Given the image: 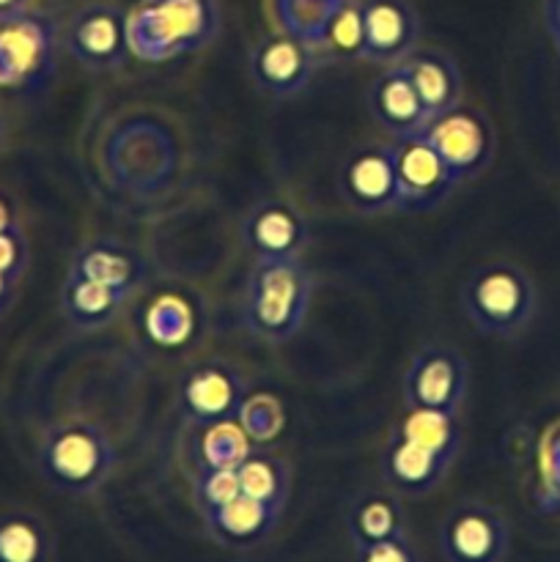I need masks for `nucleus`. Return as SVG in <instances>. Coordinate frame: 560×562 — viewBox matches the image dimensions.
<instances>
[{
  "mask_svg": "<svg viewBox=\"0 0 560 562\" xmlns=\"http://www.w3.org/2000/svg\"><path fill=\"white\" fill-rule=\"evenodd\" d=\"M313 272L302 258H253L239 296L245 333L264 344H285L305 324Z\"/></svg>",
  "mask_w": 560,
  "mask_h": 562,
  "instance_id": "1",
  "label": "nucleus"
},
{
  "mask_svg": "<svg viewBox=\"0 0 560 562\" xmlns=\"http://www.w3.org/2000/svg\"><path fill=\"white\" fill-rule=\"evenodd\" d=\"M223 14L217 0H137L126 11L132 58L165 64L217 42Z\"/></svg>",
  "mask_w": 560,
  "mask_h": 562,
  "instance_id": "2",
  "label": "nucleus"
},
{
  "mask_svg": "<svg viewBox=\"0 0 560 562\" xmlns=\"http://www.w3.org/2000/svg\"><path fill=\"white\" fill-rule=\"evenodd\" d=\"M115 445L99 423L66 420L55 423L38 437L36 464L38 477L49 488L69 497H91L115 470Z\"/></svg>",
  "mask_w": 560,
  "mask_h": 562,
  "instance_id": "3",
  "label": "nucleus"
},
{
  "mask_svg": "<svg viewBox=\"0 0 560 562\" xmlns=\"http://www.w3.org/2000/svg\"><path fill=\"white\" fill-rule=\"evenodd\" d=\"M461 311L472 329L486 338H522L538 311L536 280L522 263L494 258L467 274L461 285Z\"/></svg>",
  "mask_w": 560,
  "mask_h": 562,
  "instance_id": "4",
  "label": "nucleus"
},
{
  "mask_svg": "<svg viewBox=\"0 0 560 562\" xmlns=\"http://www.w3.org/2000/svg\"><path fill=\"white\" fill-rule=\"evenodd\" d=\"M60 49V25L44 11L0 22V88L16 93L42 91L55 75Z\"/></svg>",
  "mask_w": 560,
  "mask_h": 562,
  "instance_id": "5",
  "label": "nucleus"
},
{
  "mask_svg": "<svg viewBox=\"0 0 560 562\" xmlns=\"http://www.w3.org/2000/svg\"><path fill=\"white\" fill-rule=\"evenodd\" d=\"M459 184L486 173L497 157V126L478 104H464L437 115L421 132Z\"/></svg>",
  "mask_w": 560,
  "mask_h": 562,
  "instance_id": "6",
  "label": "nucleus"
},
{
  "mask_svg": "<svg viewBox=\"0 0 560 562\" xmlns=\"http://www.w3.org/2000/svg\"><path fill=\"white\" fill-rule=\"evenodd\" d=\"M60 47L86 71H119L132 58L126 9L113 0H91L71 11L60 27Z\"/></svg>",
  "mask_w": 560,
  "mask_h": 562,
  "instance_id": "7",
  "label": "nucleus"
},
{
  "mask_svg": "<svg viewBox=\"0 0 560 562\" xmlns=\"http://www.w3.org/2000/svg\"><path fill=\"white\" fill-rule=\"evenodd\" d=\"M470 393V362L459 349L428 344L412 355L401 379V398L406 409H434L461 415Z\"/></svg>",
  "mask_w": 560,
  "mask_h": 562,
  "instance_id": "8",
  "label": "nucleus"
},
{
  "mask_svg": "<svg viewBox=\"0 0 560 562\" xmlns=\"http://www.w3.org/2000/svg\"><path fill=\"white\" fill-rule=\"evenodd\" d=\"M437 541L445 562H505L511 527L497 505L461 499L445 514Z\"/></svg>",
  "mask_w": 560,
  "mask_h": 562,
  "instance_id": "9",
  "label": "nucleus"
},
{
  "mask_svg": "<svg viewBox=\"0 0 560 562\" xmlns=\"http://www.w3.org/2000/svg\"><path fill=\"white\" fill-rule=\"evenodd\" d=\"M338 192L346 206L362 217L399 214L393 143H371V146L355 148L338 170Z\"/></svg>",
  "mask_w": 560,
  "mask_h": 562,
  "instance_id": "10",
  "label": "nucleus"
},
{
  "mask_svg": "<svg viewBox=\"0 0 560 562\" xmlns=\"http://www.w3.org/2000/svg\"><path fill=\"white\" fill-rule=\"evenodd\" d=\"M318 58L311 44L289 33H267L247 53V69L258 91L272 99H294L311 86Z\"/></svg>",
  "mask_w": 560,
  "mask_h": 562,
  "instance_id": "11",
  "label": "nucleus"
},
{
  "mask_svg": "<svg viewBox=\"0 0 560 562\" xmlns=\"http://www.w3.org/2000/svg\"><path fill=\"white\" fill-rule=\"evenodd\" d=\"M395 181H399V214H421L439 209L456 192L459 181L423 135L393 140Z\"/></svg>",
  "mask_w": 560,
  "mask_h": 562,
  "instance_id": "12",
  "label": "nucleus"
},
{
  "mask_svg": "<svg viewBox=\"0 0 560 562\" xmlns=\"http://www.w3.org/2000/svg\"><path fill=\"white\" fill-rule=\"evenodd\" d=\"M247 393L250 387L239 368L225 360H206L181 379V412L192 426H212L236 417Z\"/></svg>",
  "mask_w": 560,
  "mask_h": 562,
  "instance_id": "13",
  "label": "nucleus"
},
{
  "mask_svg": "<svg viewBox=\"0 0 560 562\" xmlns=\"http://www.w3.org/2000/svg\"><path fill=\"white\" fill-rule=\"evenodd\" d=\"M362 53L373 66L401 64L421 47V14L410 0H360Z\"/></svg>",
  "mask_w": 560,
  "mask_h": 562,
  "instance_id": "14",
  "label": "nucleus"
},
{
  "mask_svg": "<svg viewBox=\"0 0 560 562\" xmlns=\"http://www.w3.org/2000/svg\"><path fill=\"white\" fill-rule=\"evenodd\" d=\"M242 245L253 258H302L311 228L300 206L285 198H264L242 220Z\"/></svg>",
  "mask_w": 560,
  "mask_h": 562,
  "instance_id": "15",
  "label": "nucleus"
},
{
  "mask_svg": "<svg viewBox=\"0 0 560 562\" xmlns=\"http://www.w3.org/2000/svg\"><path fill=\"white\" fill-rule=\"evenodd\" d=\"M450 470H453L450 461L412 442L395 428L390 431L382 456H379V472H382L384 486H390V492H395L399 497H426L434 488L443 486Z\"/></svg>",
  "mask_w": 560,
  "mask_h": 562,
  "instance_id": "16",
  "label": "nucleus"
},
{
  "mask_svg": "<svg viewBox=\"0 0 560 562\" xmlns=\"http://www.w3.org/2000/svg\"><path fill=\"white\" fill-rule=\"evenodd\" d=\"M368 110L393 140L421 135L428 124L426 108L401 64L382 66V71L373 77L368 88Z\"/></svg>",
  "mask_w": 560,
  "mask_h": 562,
  "instance_id": "17",
  "label": "nucleus"
},
{
  "mask_svg": "<svg viewBox=\"0 0 560 562\" xmlns=\"http://www.w3.org/2000/svg\"><path fill=\"white\" fill-rule=\"evenodd\" d=\"M66 274L135 294L146 283L148 263L135 247L124 245L119 239H110V236H102V239L82 241L77 247Z\"/></svg>",
  "mask_w": 560,
  "mask_h": 562,
  "instance_id": "18",
  "label": "nucleus"
},
{
  "mask_svg": "<svg viewBox=\"0 0 560 562\" xmlns=\"http://www.w3.org/2000/svg\"><path fill=\"white\" fill-rule=\"evenodd\" d=\"M401 66L410 75L428 121L464 102V75L461 66L448 49L439 47H415Z\"/></svg>",
  "mask_w": 560,
  "mask_h": 562,
  "instance_id": "19",
  "label": "nucleus"
},
{
  "mask_svg": "<svg viewBox=\"0 0 560 562\" xmlns=\"http://www.w3.org/2000/svg\"><path fill=\"white\" fill-rule=\"evenodd\" d=\"M280 519H283V510L269 508V505L258 503L247 494H239L231 503L201 514L209 538L220 547L236 549V552L261 547L278 530Z\"/></svg>",
  "mask_w": 560,
  "mask_h": 562,
  "instance_id": "20",
  "label": "nucleus"
},
{
  "mask_svg": "<svg viewBox=\"0 0 560 562\" xmlns=\"http://www.w3.org/2000/svg\"><path fill=\"white\" fill-rule=\"evenodd\" d=\"M132 296L135 294L130 291L66 274L60 285V316L77 333H97V329L110 327L124 313Z\"/></svg>",
  "mask_w": 560,
  "mask_h": 562,
  "instance_id": "21",
  "label": "nucleus"
},
{
  "mask_svg": "<svg viewBox=\"0 0 560 562\" xmlns=\"http://www.w3.org/2000/svg\"><path fill=\"white\" fill-rule=\"evenodd\" d=\"M346 532L355 549L371 547V543L388 541V538L404 536L406 510L395 492H366L351 503L346 514Z\"/></svg>",
  "mask_w": 560,
  "mask_h": 562,
  "instance_id": "22",
  "label": "nucleus"
},
{
  "mask_svg": "<svg viewBox=\"0 0 560 562\" xmlns=\"http://www.w3.org/2000/svg\"><path fill=\"white\" fill-rule=\"evenodd\" d=\"M55 532L42 514L0 510V562H53Z\"/></svg>",
  "mask_w": 560,
  "mask_h": 562,
  "instance_id": "23",
  "label": "nucleus"
},
{
  "mask_svg": "<svg viewBox=\"0 0 560 562\" xmlns=\"http://www.w3.org/2000/svg\"><path fill=\"white\" fill-rule=\"evenodd\" d=\"M239 488L247 497L269 505V508L285 510L291 497V464L280 453L267 448H256L239 467Z\"/></svg>",
  "mask_w": 560,
  "mask_h": 562,
  "instance_id": "24",
  "label": "nucleus"
},
{
  "mask_svg": "<svg viewBox=\"0 0 560 562\" xmlns=\"http://www.w3.org/2000/svg\"><path fill=\"white\" fill-rule=\"evenodd\" d=\"M395 431L404 434L412 442L423 445L432 453L443 456L445 461L456 464L464 445V426L461 415L434 409H406V415L395 423Z\"/></svg>",
  "mask_w": 560,
  "mask_h": 562,
  "instance_id": "25",
  "label": "nucleus"
},
{
  "mask_svg": "<svg viewBox=\"0 0 560 562\" xmlns=\"http://www.w3.org/2000/svg\"><path fill=\"white\" fill-rule=\"evenodd\" d=\"M340 5L335 0H269V14L280 33L316 47Z\"/></svg>",
  "mask_w": 560,
  "mask_h": 562,
  "instance_id": "26",
  "label": "nucleus"
},
{
  "mask_svg": "<svg viewBox=\"0 0 560 562\" xmlns=\"http://www.w3.org/2000/svg\"><path fill=\"white\" fill-rule=\"evenodd\" d=\"M256 448L258 445H253L236 417L212 423V426H203L201 439L195 445V467L236 470Z\"/></svg>",
  "mask_w": 560,
  "mask_h": 562,
  "instance_id": "27",
  "label": "nucleus"
},
{
  "mask_svg": "<svg viewBox=\"0 0 560 562\" xmlns=\"http://www.w3.org/2000/svg\"><path fill=\"white\" fill-rule=\"evenodd\" d=\"M143 327H146V338L157 349H179L192 338L195 313L181 296L163 294L146 307Z\"/></svg>",
  "mask_w": 560,
  "mask_h": 562,
  "instance_id": "28",
  "label": "nucleus"
},
{
  "mask_svg": "<svg viewBox=\"0 0 560 562\" xmlns=\"http://www.w3.org/2000/svg\"><path fill=\"white\" fill-rule=\"evenodd\" d=\"M318 64H349L360 60L362 53V25H360V0H346L335 16L329 20L322 42L316 44Z\"/></svg>",
  "mask_w": 560,
  "mask_h": 562,
  "instance_id": "29",
  "label": "nucleus"
},
{
  "mask_svg": "<svg viewBox=\"0 0 560 562\" xmlns=\"http://www.w3.org/2000/svg\"><path fill=\"white\" fill-rule=\"evenodd\" d=\"M236 420L245 428L247 437L253 439V445L264 448L283 431V404L272 393H247L239 412H236Z\"/></svg>",
  "mask_w": 560,
  "mask_h": 562,
  "instance_id": "30",
  "label": "nucleus"
},
{
  "mask_svg": "<svg viewBox=\"0 0 560 562\" xmlns=\"http://www.w3.org/2000/svg\"><path fill=\"white\" fill-rule=\"evenodd\" d=\"M239 475L236 470H212V467H195L192 475V499H195L198 514L214 510L220 505L239 497Z\"/></svg>",
  "mask_w": 560,
  "mask_h": 562,
  "instance_id": "31",
  "label": "nucleus"
},
{
  "mask_svg": "<svg viewBox=\"0 0 560 562\" xmlns=\"http://www.w3.org/2000/svg\"><path fill=\"white\" fill-rule=\"evenodd\" d=\"M27 267H31V241H27L22 223L9 231H0V274L22 283Z\"/></svg>",
  "mask_w": 560,
  "mask_h": 562,
  "instance_id": "32",
  "label": "nucleus"
},
{
  "mask_svg": "<svg viewBox=\"0 0 560 562\" xmlns=\"http://www.w3.org/2000/svg\"><path fill=\"white\" fill-rule=\"evenodd\" d=\"M355 562H423L421 554H417V547L412 543L410 532L388 538V541L371 543V547L355 549Z\"/></svg>",
  "mask_w": 560,
  "mask_h": 562,
  "instance_id": "33",
  "label": "nucleus"
},
{
  "mask_svg": "<svg viewBox=\"0 0 560 562\" xmlns=\"http://www.w3.org/2000/svg\"><path fill=\"white\" fill-rule=\"evenodd\" d=\"M544 27H547L549 42L560 55V0H544Z\"/></svg>",
  "mask_w": 560,
  "mask_h": 562,
  "instance_id": "34",
  "label": "nucleus"
},
{
  "mask_svg": "<svg viewBox=\"0 0 560 562\" xmlns=\"http://www.w3.org/2000/svg\"><path fill=\"white\" fill-rule=\"evenodd\" d=\"M16 289H20V283H14V280H9L5 274H0V318H3L5 313L11 311V305H14Z\"/></svg>",
  "mask_w": 560,
  "mask_h": 562,
  "instance_id": "35",
  "label": "nucleus"
},
{
  "mask_svg": "<svg viewBox=\"0 0 560 562\" xmlns=\"http://www.w3.org/2000/svg\"><path fill=\"white\" fill-rule=\"evenodd\" d=\"M14 225H20V214H16L14 203L0 192V231H9Z\"/></svg>",
  "mask_w": 560,
  "mask_h": 562,
  "instance_id": "36",
  "label": "nucleus"
},
{
  "mask_svg": "<svg viewBox=\"0 0 560 562\" xmlns=\"http://www.w3.org/2000/svg\"><path fill=\"white\" fill-rule=\"evenodd\" d=\"M31 9V0H0V22L20 16Z\"/></svg>",
  "mask_w": 560,
  "mask_h": 562,
  "instance_id": "37",
  "label": "nucleus"
},
{
  "mask_svg": "<svg viewBox=\"0 0 560 562\" xmlns=\"http://www.w3.org/2000/svg\"><path fill=\"white\" fill-rule=\"evenodd\" d=\"M5 146H9V121H5L3 110H0V157H3Z\"/></svg>",
  "mask_w": 560,
  "mask_h": 562,
  "instance_id": "38",
  "label": "nucleus"
},
{
  "mask_svg": "<svg viewBox=\"0 0 560 562\" xmlns=\"http://www.w3.org/2000/svg\"><path fill=\"white\" fill-rule=\"evenodd\" d=\"M335 3H346V0H335Z\"/></svg>",
  "mask_w": 560,
  "mask_h": 562,
  "instance_id": "39",
  "label": "nucleus"
}]
</instances>
